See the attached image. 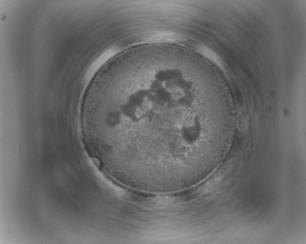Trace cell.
I'll return each mask as SVG.
<instances>
[{
    "label": "cell",
    "instance_id": "obj_1",
    "mask_svg": "<svg viewBox=\"0 0 306 244\" xmlns=\"http://www.w3.org/2000/svg\"><path fill=\"white\" fill-rule=\"evenodd\" d=\"M176 85V75L163 70L119 91L96 120L102 144L148 169L175 171L194 165L212 146L215 121L183 113Z\"/></svg>",
    "mask_w": 306,
    "mask_h": 244
},
{
    "label": "cell",
    "instance_id": "obj_2",
    "mask_svg": "<svg viewBox=\"0 0 306 244\" xmlns=\"http://www.w3.org/2000/svg\"><path fill=\"white\" fill-rule=\"evenodd\" d=\"M199 51L203 56L209 60H211L219 66L221 65V60L220 58L215 52L213 51L210 48L206 46H202L199 48Z\"/></svg>",
    "mask_w": 306,
    "mask_h": 244
}]
</instances>
